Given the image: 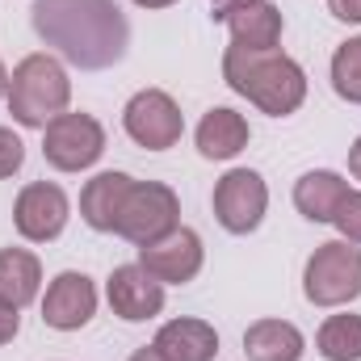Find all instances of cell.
Wrapping results in <instances>:
<instances>
[{
  "mask_svg": "<svg viewBox=\"0 0 361 361\" xmlns=\"http://www.w3.org/2000/svg\"><path fill=\"white\" fill-rule=\"evenodd\" d=\"M269 210V185L257 169H231L214 185V219L231 235H248L261 227Z\"/></svg>",
  "mask_w": 361,
  "mask_h": 361,
  "instance_id": "8",
  "label": "cell"
},
{
  "mask_svg": "<svg viewBox=\"0 0 361 361\" xmlns=\"http://www.w3.org/2000/svg\"><path fill=\"white\" fill-rule=\"evenodd\" d=\"M202 261H206V248H202V235L193 227H173L156 244H143L139 248V265L152 273L156 281H164V286L193 281L202 273Z\"/></svg>",
  "mask_w": 361,
  "mask_h": 361,
  "instance_id": "10",
  "label": "cell"
},
{
  "mask_svg": "<svg viewBox=\"0 0 361 361\" xmlns=\"http://www.w3.org/2000/svg\"><path fill=\"white\" fill-rule=\"evenodd\" d=\"M130 4H139V8H169V4H177V0H130Z\"/></svg>",
  "mask_w": 361,
  "mask_h": 361,
  "instance_id": "29",
  "label": "cell"
},
{
  "mask_svg": "<svg viewBox=\"0 0 361 361\" xmlns=\"http://www.w3.org/2000/svg\"><path fill=\"white\" fill-rule=\"evenodd\" d=\"M227 30H231V42L235 47L273 51L281 42L286 17H281V8L273 0H252V4H240L235 13H227Z\"/></svg>",
  "mask_w": 361,
  "mask_h": 361,
  "instance_id": "15",
  "label": "cell"
},
{
  "mask_svg": "<svg viewBox=\"0 0 361 361\" xmlns=\"http://www.w3.org/2000/svg\"><path fill=\"white\" fill-rule=\"evenodd\" d=\"M302 294L315 307H345L361 294V248L349 240H328L307 257Z\"/></svg>",
  "mask_w": 361,
  "mask_h": 361,
  "instance_id": "4",
  "label": "cell"
},
{
  "mask_svg": "<svg viewBox=\"0 0 361 361\" xmlns=\"http://www.w3.org/2000/svg\"><path fill=\"white\" fill-rule=\"evenodd\" d=\"M42 290V261L30 248H0V298L17 311L30 307Z\"/></svg>",
  "mask_w": 361,
  "mask_h": 361,
  "instance_id": "19",
  "label": "cell"
},
{
  "mask_svg": "<svg viewBox=\"0 0 361 361\" xmlns=\"http://www.w3.org/2000/svg\"><path fill=\"white\" fill-rule=\"evenodd\" d=\"M345 193H349V180L341 173H332V169H315V173H302L294 180V206L311 223H332Z\"/></svg>",
  "mask_w": 361,
  "mask_h": 361,
  "instance_id": "17",
  "label": "cell"
},
{
  "mask_svg": "<svg viewBox=\"0 0 361 361\" xmlns=\"http://www.w3.org/2000/svg\"><path fill=\"white\" fill-rule=\"evenodd\" d=\"M152 349L164 361H214L219 357V332L206 324V319H193V315H180V319H169Z\"/></svg>",
  "mask_w": 361,
  "mask_h": 361,
  "instance_id": "13",
  "label": "cell"
},
{
  "mask_svg": "<svg viewBox=\"0 0 361 361\" xmlns=\"http://www.w3.org/2000/svg\"><path fill=\"white\" fill-rule=\"evenodd\" d=\"M332 89L341 101L361 105V38H349L332 55Z\"/></svg>",
  "mask_w": 361,
  "mask_h": 361,
  "instance_id": "21",
  "label": "cell"
},
{
  "mask_svg": "<svg viewBox=\"0 0 361 361\" xmlns=\"http://www.w3.org/2000/svg\"><path fill=\"white\" fill-rule=\"evenodd\" d=\"M122 126H126V135L139 147L169 152V147H177L180 135H185V114H180V105L164 89H139L126 101V109H122Z\"/></svg>",
  "mask_w": 361,
  "mask_h": 361,
  "instance_id": "7",
  "label": "cell"
},
{
  "mask_svg": "<svg viewBox=\"0 0 361 361\" xmlns=\"http://www.w3.org/2000/svg\"><path fill=\"white\" fill-rule=\"evenodd\" d=\"M240 4H252V0H210V8H214V21H227V13H235Z\"/></svg>",
  "mask_w": 361,
  "mask_h": 361,
  "instance_id": "26",
  "label": "cell"
},
{
  "mask_svg": "<svg viewBox=\"0 0 361 361\" xmlns=\"http://www.w3.org/2000/svg\"><path fill=\"white\" fill-rule=\"evenodd\" d=\"M252 130H248V118L227 109V105H214L202 122H197V152L206 160H235L244 147H248Z\"/></svg>",
  "mask_w": 361,
  "mask_h": 361,
  "instance_id": "14",
  "label": "cell"
},
{
  "mask_svg": "<svg viewBox=\"0 0 361 361\" xmlns=\"http://www.w3.org/2000/svg\"><path fill=\"white\" fill-rule=\"evenodd\" d=\"M315 349L328 361H361V315H328L315 332Z\"/></svg>",
  "mask_w": 361,
  "mask_h": 361,
  "instance_id": "20",
  "label": "cell"
},
{
  "mask_svg": "<svg viewBox=\"0 0 361 361\" xmlns=\"http://www.w3.org/2000/svg\"><path fill=\"white\" fill-rule=\"evenodd\" d=\"M8 114L17 126H30V130H47V122H55L59 114H68V101H72V80H68V68L38 51V55H25L13 76H8Z\"/></svg>",
  "mask_w": 361,
  "mask_h": 361,
  "instance_id": "3",
  "label": "cell"
},
{
  "mask_svg": "<svg viewBox=\"0 0 361 361\" xmlns=\"http://www.w3.org/2000/svg\"><path fill=\"white\" fill-rule=\"evenodd\" d=\"M68 219H72V202H68V193L55 180H30L17 193V202H13V227L30 244L59 240L63 227H68Z\"/></svg>",
  "mask_w": 361,
  "mask_h": 361,
  "instance_id": "9",
  "label": "cell"
},
{
  "mask_svg": "<svg viewBox=\"0 0 361 361\" xmlns=\"http://www.w3.org/2000/svg\"><path fill=\"white\" fill-rule=\"evenodd\" d=\"M130 180L126 173H97L92 180H85V189H80V219L89 223L92 231H105V235H114V223H118V210H122V197H126V189H130Z\"/></svg>",
  "mask_w": 361,
  "mask_h": 361,
  "instance_id": "16",
  "label": "cell"
},
{
  "mask_svg": "<svg viewBox=\"0 0 361 361\" xmlns=\"http://www.w3.org/2000/svg\"><path fill=\"white\" fill-rule=\"evenodd\" d=\"M173 227H180L177 193L164 180H130L122 210H118V223H114V235L143 248V244H156L160 235H169Z\"/></svg>",
  "mask_w": 361,
  "mask_h": 361,
  "instance_id": "5",
  "label": "cell"
},
{
  "mask_svg": "<svg viewBox=\"0 0 361 361\" xmlns=\"http://www.w3.org/2000/svg\"><path fill=\"white\" fill-rule=\"evenodd\" d=\"M30 17L34 34L80 72L114 68L130 42L118 0H34Z\"/></svg>",
  "mask_w": 361,
  "mask_h": 361,
  "instance_id": "1",
  "label": "cell"
},
{
  "mask_svg": "<svg viewBox=\"0 0 361 361\" xmlns=\"http://www.w3.org/2000/svg\"><path fill=\"white\" fill-rule=\"evenodd\" d=\"M332 17L336 21H349V25H361V0H328Z\"/></svg>",
  "mask_w": 361,
  "mask_h": 361,
  "instance_id": "25",
  "label": "cell"
},
{
  "mask_svg": "<svg viewBox=\"0 0 361 361\" xmlns=\"http://www.w3.org/2000/svg\"><path fill=\"white\" fill-rule=\"evenodd\" d=\"M21 164H25V143H21V135H17L13 126H0V180L13 177V173H21Z\"/></svg>",
  "mask_w": 361,
  "mask_h": 361,
  "instance_id": "23",
  "label": "cell"
},
{
  "mask_svg": "<svg viewBox=\"0 0 361 361\" xmlns=\"http://www.w3.org/2000/svg\"><path fill=\"white\" fill-rule=\"evenodd\" d=\"M332 227L341 231V240L361 244V189H349V193H345L341 210L332 214Z\"/></svg>",
  "mask_w": 361,
  "mask_h": 361,
  "instance_id": "22",
  "label": "cell"
},
{
  "mask_svg": "<svg viewBox=\"0 0 361 361\" xmlns=\"http://www.w3.org/2000/svg\"><path fill=\"white\" fill-rule=\"evenodd\" d=\"M349 173H353V177L361 180V135H357V143L349 147Z\"/></svg>",
  "mask_w": 361,
  "mask_h": 361,
  "instance_id": "27",
  "label": "cell"
},
{
  "mask_svg": "<svg viewBox=\"0 0 361 361\" xmlns=\"http://www.w3.org/2000/svg\"><path fill=\"white\" fill-rule=\"evenodd\" d=\"M130 361H164V357H160V353L147 345V349H135V353H130Z\"/></svg>",
  "mask_w": 361,
  "mask_h": 361,
  "instance_id": "28",
  "label": "cell"
},
{
  "mask_svg": "<svg viewBox=\"0 0 361 361\" xmlns=\"http://www.w3.org/2000/svg\"><path fill=\"white\" fill-rule=\"evenodd\" d=\"M17 332H21V315H17V307H13V302H4V298H0V345H8Z\"/></svg>",
  "mask_w": 361,
  "mask_h": 361,
  "instance_id": "24",
  "label": "cell"
},
{
  "mask_svg": "<svg viewBox=\"0 0 361 361\" xmlns=\"http://www.w3.org/2000/svg\"><path fill=\"white\" fill-rule=\"evenodd\" d=\"M223 80L227 89L248 97L261 114L286 118L307 101V72L298 68V59H290L286 51H252V47H227L223 55Z\"/></svg>",
  "mask_w": 361,
  "mask_h": 361,
  "instance_id": "2",
  "label": "cell"
},
{
  "mask_svg": "<svg viewBox=\"0 0 361 361\" xmlns=\"http://www.w3.org/2000/svg\"><path fill=\"white\" fill-rule=\"evenodd\" d=\"M42 156L59 173H85L105 156V130L92 114H59L42 130Z\"/></svg>",
  "mask_w": 361,
  "mask_h": 361,
  "instance_id": "6",
  "label": "cell"
},
{
  "mask_svg": "<svg viewBox=\"0 0 361 361\" xmlns=\"http://www.w3.org/2000/svg\"><path fill=\"white\" fill-rule=\"evenodd\" d=\"M105 298L118 319L147 324L164 311V281H156L143 265H118L105 281Z\"/></svg>",
  "mask_w": 361,
  "mask_h": 361,
  "instance_id": "12",
  "label": "cell"
},
{
  "mask_svg": "<svg viewBox=\"0 0 361 361\" xmlns=\"http://www.w3.org/2000/svg\"><path fill=\"white\" fill-rule=\"evenodd\" d=\"M244 353L248 361H302L307 336L290 319H257L244 332Z\"/></svg>",
  "mask_w": 361,
  "mask_h": 361,
  "instance_id": "18",
  "label": "cell"
},
{
  "mask_svg": "<svg viewBox=\"0 0 361 361\" xmlns=\"http://www.w3.org/2000/svg\"><path fill=\"white\" fill-rule=\"evenodd\" d=\"M97 315V286L89 273H59L42 294V324L55 332H80Z\"/></svg>",
  "mask_w": 361,
  "mask_h": 361,
  "instance_id": "11",
  "label": "cell"
},
{
  "mask_svg": "<svg viewBox=\"0 0 361 361\" xmlns=\"http://www.w3.org/2000/svg\"><path fill=\"white\" fill-rule=\"evenodd\" d=\"M4 97H8V68L0 63V101H4Z\"/></svg>",
  "mask_w": 361,
  "mask_h": 361,
  "instance_id": "30",
  "label": "cell"
}]
</instances>
